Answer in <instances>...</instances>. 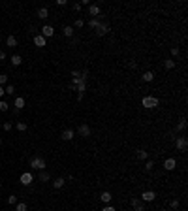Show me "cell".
Returning a JSON list of instances; mask_svg holds the SVG:
<instances>
[{"mask_svg": "<svg viewBox=\"0 0 188 211\" xmlns=\"http://www.w3.org/2000/svg\"><path fill=\"white\" fill-rule=\"evenodd\" d=\"M141 104H143V106H145V108H147V109H154L156 106L160 104V100H158L156 96H145L143 100H141Z\"/></svg>", "mask_w": 188, "mask_h": 211, "instance_id": "cell-1", "label": "cell"}, {"mask_svg": "<svg viewBox=\"0 0 188 211\" xmlns=\"http://www.w3.org/2000/svg\"><path fill=\"white\" fill-rule=\"evenodd\" d=\"M30 168L32 170H45V160L41 158V157H34L32 160H30Z\"/></svg>", "mask_w": 188, "mask_h": 211, "instance_id": "cell-2", "label": "cell"}, {"mask_svg": "<svg viewBox=\"0 0 188 211\" xmlns=\"http://www.w3.org/2000/svg\"><path fill=\"white\" fill-rule=\"evenodd\" d=\"M175 147H177V151H186V147H188V139L184 138V136H181V138H177V142H175Z\"/></svg>", "mask_w": 188, "mask_h": 211, "instance_id": "cell-3", "label": "cell"}, {"mask_svg": "<svg viewBox=\"0 0 188 211\" xmlns=\"http://www.w3.org/2000/svg\"><path fill=\"white\" fill-rule=\"evenodd\" d=\"M19 181H21V185H30V183L34 181V175L30 172H25V173H21Z\"/></svg>", "mask_w": 188, "mask_h": 211, "instance_id": "cell-4", "label": "cell"}, {"mask_svg": "<svg viewBox=\"0 0 188 211\" xmlns=\"http://www.w3.org/2000/svg\"><path fill=\"white\" fill-rule=\"evenodd\" d=\"M53 34H55V29H53L51 25H43V26H41V36H43L45 40H47V38H51Z\"/></svg>", "mask_w": 188, "mask_h": 211, "instance_id": "cell-5", "label": "cell"}, {"mask_svg": "<svg viewBox=\"0 0 188 211\" xmlns=\"http://www.w3.org/2000/svg\"><path fill=\"white\" fill-rule=\"evenodd\" d=\"M88 15H92V19L100 17V6L98 4H88Z\"/></svg>", "mask_w": 188, "mask_h": 211, "instance_id": "cell-6", "label": "cell"}, {"mask_svg": "<svg viewBox=\"0 0 188 211\" xmlns=\"http://www.w3.org/2000/svg\"><path fill=\"white\" fill-rule=\"evenodd\" d=\"M107 32H109V25L107 23H100L98 29H96V36H106Z\"/></svg>", "mask_w": 188, "mask_h": 211, "instance_id": "cell-7", "label": "cell"}, {"mask_svg": "<svg viewBox=\"0 0 188 211\" xmlns=\"http://www.w3.org/2000/svg\"><path fill=\"white\" fill-rule=\"evenodd\" d=\"M154 198H156V192L154 191H145L141 194V200L143 202H154Z\"/></svg>", "mask_w": 188, "mask_h": 211, "instance_id": "cell-8", "label": "cell"}, {"mask_svg": "<svg viewBox=\"0 0 188 211\" xmlns=\"http://www.w3.org/2000/svg\"><path fill=\"white\" fill-rule=\"evenodd\" d=\"M164 168L168 172H171V170H175L177 168V160L175 158H166V162H164Z\"/></svg>", "mask_w": 188, "mask_h": 211, "instance_id": "cell-9", "label": "cell"}, {"mask_svg": "<svg viewBox=\"0 0 188 211\" xmlns=\"http://www.w3.org/2000/svg\"><path fill=\"white\" fill-rule=\"evenodd\" d=\"M73 136H75V132L72 130V128H66L64 132H62V139H64V142H72V139H73Z\"/></svg>", "mask_w": 188, "mask_h": 211, "instance_id": "cell-10", "label": "cell"}, {"mask_svg": "<svg viewBox=\"0 0 188 211\" xmlns=\"http://www.w3.org/2000/svg\"><path fill=\"white\" fill-rule=\"evenodd\" d=\"M77 132H79V136H83V138H88L90 136V128H88L87 124H79Z\"/></svg>", "mask_w": 188, "mask_h": 211, "instance_id": "cell-11", "label": "cell"}, {"mask_svg": "<svg viewBox=\"0 0 188 211\" xmlns=\"http://www.w3.org/2000/svg\"><path fill=\"white\" fill-rule=\"evenodd\" d=\"M45 44H47V41H45V38L41 36V34H36V36H34V45H36V47H43Z\"/></svg>", "mask_w": 188, "mask_h": 211, "instance_id": "cell-12", "label": "cell"}, {"mask_svg": "<svg viewBox=\"0 0 188 211\" xmlns=\"http://www.w3.org/2000/svg\"><path fill=\"white\" fill-rule=\"evenodd\" d=\"M25 104H26V100H25L23 96H17V98H15V102H13V106H15V109H19V111L25 108Z\"/></svg>", "mask_w": 188, "mask_h": 211, "instance_id": "cell-13", "label": "cell"}, {"mask_svg": "<svg viewBox=\"0 0 188 211\" xmlns=\"http://www.w3.org/2000/svg\"><path fill=\"white\" fill-rule=\"evenodd\" d=\"M136 157L139 160H149V151H145V149H137L136 151Z\"/></svg>", "mask_w": 188, "mask_h": 211, "instance_id": "cell-14", "label": "cell"}, {"mask_svg": "<svg viewBox=\"0 0 188 211\" xmlns=\"http://www.w3.org/2000/svg\"><path fill=\"white\" fill-rule=\"evenodd\" d=\"M100 200H102L103 203H109L111 200H113V194L107 192V191H103V192H102V196H100Z\"/></svg>", "mask_w": 188, "mask_h": 211, "instance_id": "cell-15", "label": "cell"}, {"mask_svg": "<svg viewBox=\"0 0 188 211\" xmlns=\"http://www.w3.org/2000/svg\"><path fill=\"white\" fill-rule=\"evenodd\" d=\"M64 185H66V179H64V177H57V179L53 181V187H55V188H62Z\"/></svg>", "mask_w": 188, "mask_h": 211, "instance_id": "cell-16", "label": "cell"}, {"mask_svg": "<svg viewBox=\"0 0 188 211\" xmlns=\"http://www.w3.org/2000/svg\"><path fill=\"white\" fill-rule=\"evenodd\" d=\"M38 17L40 19H47V17H49V10H47V8H40L38 10Z\"/></svg>", "mask_w": 188, "mask_h": 211, "instance_id": "cell-17", "label": "cell"}, {"mask_svg": "<svg viewBox=\"0 0 188 211\" xmlns=\"http://www.w3.org/2000/svg\"><path fill=\"white\" fill-rule=\"evenodd\" d=\"M6 45L17 47V38H15V36H8V38H6Z\"/></svg>", "mask_w": 188, "mask_h": 211, "instance_id": "cell-18", "label": "cell"}, {"mask_svg": "<svg viewBox=\"0 0 188 211\" xmlns=\"http://www.w3.org/2000/svg\"><path fill=\"white\" fill-rule=\"evenodd\" d=\"M164 66L168 68V70H173V68L177 66V62L173 60V59H166V60H164Z\"/></svg>", "mask_w": 188, "mask_h": 211, "instance_id": "cell-19", "label": "cell"}, {"mask_svg": "<svg viewBox=\"0 0 188 211\" xmlns=\"http://www.w3.org/2000/svg\"><path fill=\"white\" fill-rule=\"evenodd\" d=\"M141 79H143L145 83H151L152 79H154V74H152V72H145V74L141 75Z\"/></svg>", "mask_w": 188, "mask_h": 211, "instance_id": "cell-20", "label": "cell"}, {"mask_svg": "<svg viewBox=\"0 0 188 211\" xmlns=\"http://www.w3.org/2000/svg\"><path fill=\"white\" fill-rule=\"evenodd\" d=\"M62 34H64L66 38H72V34H73V29H72V26H70V25H66L64 29H62Z\"/></svg>", "mask_w": 188, "mask_h": 211, "instance_id": "cell-21", "label": "cell"}, {"mask_svg": "<svg viewBox=\"0 0 188 211\" xmlns=\"http://www.w3.org/2000/svg\"><path fill=\"white\" fill-rule=\"evenodd\" d=\"M49 179H51V175L47 173L45 170H41V172H40V181H41V183H47Z\"/></svg>", "mask_w": 188, "mask_h": 211, "instance_id": "cell-22", "label": "cell"}, {"mask_svg": "<svg viewBox=\"0 0 188 211\" xmlns=\"http://www.w3.org/2000/svg\"><path fill=\"white\" fill-rule=\"evenodd\" d=\"M21 62H23V59H21V55H11V64H13V66H19Z\"/></svg>", "mask_w": 188, "mask_h": 211, "instance_id": "cell-23", "label": "cell"}, {"mask_svg": "<svg viewBox=\"0 0 188 211\" xmlns=\"http://www.w3.org/2000/svg\"><path fill=\"white\" fill-rule=\"evenodd\" d=\"M98 25H100V17H96V19H90V21H88V26H90V29H98Z\"/></svg>", "mask_w": 188, "mask_h": 211, "instance_id": "cell-24", "label": "cell"}, {"mask_svg": "<svg viewBox=\"0 0 188 211\" xmlns=\"http://www.w3.org/2000/svg\"><path fill=\"white\" fill-rule=\"evenodd\" d=\"M15 211H26V202H17Z\"/></svg>", "mask_w": 188, "mask_h": 211, "instance_id": "cell-25", "label": "cell"}, {"mask_svg": "<svg viewBox=\"0 0 188 211\" xmlns=\"http://www.w3.org/2000/svg\"><path fill=\"white\" fill-rule=\"evenodd\" d=\"M10 109V104L6 100H0V111H8Z\"/></svg>", "mask_w": 188, "mask_h": 211, "instance_id": "cell-26", "label": "cell"}, {"mask_svg": "<svg viewBox=\"0 0 188 211\" xmlns=\"http://www.w3.org/2000/svg\"><path fill=\"white\" fill-rule=\"evenodd\" d=\"M184 128H186V119H181V123L177 124V130H179V132H183Z\"/></svg>", "mask_w": 188, "mask_h": 211, "instance_id": "cell-27", "label": "cell"}, {"mask_svg": "<svg viewBox=\"0 0 188 211\" xmlns=\"http://www.w3.org/2000/svg\"><path fill=\"white\" fill-rule=\"evenodd\" d=\"M26 128H28V126H26V123H23V121L17 123V130H19V132H25Z\"/></svg>", "mask_w": 188, "mask_h": 211, "instance_id": "cell-28", "label": "cell"}, {"mask_svg": "<svg viewBox=\"0 0 188 211\" xmlns=\"http://www.w3.org/2000/svg\"><path fill=\"white\" fill-rule=\"evenodd\" d=\"M13 93H15V87H13V85H8L4 89V94H13Z\"/></svg>", "mask_w": 188, "mask_h": 211, "instance_id": "cell-29", "label": "cell"}, {"mask_svg": "<svg viewBox=\"0 0 188 211\" xmlns=\"http://www.w3.org/2000/svg\"><path fill=\"white\" fill-rule=\"evenodd\" d=\"M73 26H75V29H83V26H85V21H83V19H77Z\"/></svg>", "mask_w": 188, "mask_h": 211, "instance_id": "cell-30", "label": "cell"}, {"mask_svg": "<svg viewBox=\"0 0 188 211\" xmlns=\"http://www.w3.org/2000/svg\"><path fill=\"white\" fill-rule=\"evenodd\" d=\"M6 83H8V75H6V74H2V75H0V87H2V85H6Z\"/></svg>", "mask_w": 188, "mask_h": 211, "instance_id": "cell-31", "label": "cell"}, {"mask_svg": "<svg viewBox=\"0 0 188 211\" xmlns=\"http://www.w3.org/2000/svg\"><path fill=\"white\" fill-rule=\"evenodd\" d=\"M8 203H10V206H13V203H17V196H8Z\"/></svg>", "mask_w": 188, "mask_h": 211, "instance_id": "cell-32", "label": "cell"}, {"mask_svg": "<svg viewBox=\"0 0 188 211\" xmlns=\"http://www.w3.org/2000/svg\"><path fill=\"white\" fill-rule=\"evenodd\" d=\"M2 128H4L6 132H10V130H11V123H10V121H6V123L2 124Z\"/></svg>", "mask_w": 188, "mask_h": 211, "instance_id": "cell-33", "label": "cell"}, {"mask_svg": "<svg viewBox=\"0 0 188 211\" xmlns=\"http://www.w3.org/2000/svg\"><path fill=\"white\" fill-rule=\"evenodd\" d=\"M169 207H171V209H177V207H179V200H171V202H169Z\"/></svg>", "mask_w": 188, "mask_h": 211, "instance_id": "cell-34", "label": "cell"}, {"mask_svg": "<svg viewBox=\"0 0 188 211\" xmlns=\"http://www.w3.org/2000/svg\"><path fill=\"white\" fill-rule=\"evenodd\" d=\"M139 203H141V200H137V198H132L130 206H132V207H136V206H139Z\"/></svg>", "mask_w": 188, "mask_h": 211, "instance_id": "cell-35", "label": "cell"}, {"mask_svg": "<svg viewBox=\"0 0 188 211\" xmlns=\"http://www.w3.org/2000/svg\"><path fill=\"white\" fill-rule=\"evenodd\" d=\"M145 162H147V172H151L152 168H154V162H152V160H145Z\"/></svg>", "mask_w": 188, "mask_h": 211, "instance_id": "cell-36", "label": "cell"}, {"mask_svg": "<svg viewBox=\"0 0 188 211\" xmlns=\"http://www.w3.org/2000/svg\"><path fill=\"white\" fill-rule=\"evenodd\" d=\"M171 55L173 57H179V47H171Z\"/></svg>", "mask_w": 188, "mask_h": 211, "instance_id": "cell-37", "label": "cell"}, {"mask_svg": "<svg viewBox=\"0 0 188 211\" xmlns=\"http://www.w3.org/2000/svg\"><path fill=\"white\" fill-rule=\"evenodd\" d=\"M134 211H145V206H143V203H139V206L134 207Z\"/></svg>", "mask_w": 188, "mask_h": 211, "instance_id": "cell-38", "label": "cell"}, {"mask_svg": "<svg viewBox=\"0 0 188 211\" xmlns=\"http://www.w3.org/2000/svg\"><path fill=\"white\" fill-rule=\"evenodd\" d=\"M102 211H117V209H115V207H113V206H106V207H103V209H102Z\"/></svg>", "mask_w": 188, "mask_h": 211, "instance_id": "cell-39", "label": "cell"}, {"mask_svg": "<svg viewBox=\"0 0 188 211\" xmlns=\"http://www.w3.org/2000/svg\"><path fill=\"white\" fill-rule=\"evenodd\" d=\"M72 8H73L75 11H81V8H83V6H81V4H73V6H72Z\"/></svg>", "mask_w": 188, "mask_h": 211, "instance_id": "cell-40", "label": "cell"}, {"mask_svg": "<svg viewBox=\"0 0 188 211\" xmlns=\"http://www.w3.org/2000/svg\"><path fill=\"white\" fill-rule=\"evenodd\" d=\"M4 59H6V53H4V51H0V60H4Z\"/></svg>", "mask_w": 188, "mask_h": 211, "instance_id": "cell-41", "label": "cell"}, {"mask_svg": "<svg viewBox=\"0 0 188 211\" xmlns=\"http://www.w3.org/2000/svg\"><path fill=\"white\" fill-rule=\"evenodd\" d=\"M4 96V87H0V98Z\"/></svg>", "mask_w": 188, "mask_h": 211, "instance_id": "cell-42", "label": "cell"}, {"mask_svg": "<svg viewBox=\"0 0 188 211\" xmlns=\"http://www.w3.org/2000/svg\"><path fill=\"white\" fill-rule=\"evenodd\" d=\"M0 145H2V138H0Z\"/></svg>", "mask_w": 188, "mask_h": 211, "instance_id": "cell-43", "label": "cell"}, {"mask_svg": "<svg viewBox=\"0 0 188 211\" xmlns=\"http://www.w3.org/2000/svg\"><path fill=\"white\" fill-rule=\"evenodd\" d=\"M0 188H2V183H0Z\"/></svg>", "mask_w": 188, "mask_h": 211, "instance_id": "cell-44", "label": "cell"}, {"mask_svg": "<svg viewBox=\"0 0 188 211\" xmlns=\"http://www.w3.org/2000/svg\"><path fill=\"white\" fill-rule=\"evenodd\" d=\"M160 211H166V209H160Z\"/></svg>", "mask_w": 188, "mask_h": 211, "instance_id": "cell-45", "label": "cell"}]
</instances>
